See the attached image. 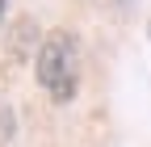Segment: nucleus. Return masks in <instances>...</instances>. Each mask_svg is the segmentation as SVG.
Here are the masks:
<instances>
[{
	"label": "nucleus",
	"mask_w": 151,
	"mask_h": 147,
	"mask_svg": "<svg viewBox=\"0 0 151 147\" xmlns=\"http://www.w3.org/2000/svg\"><path fill=\"white\" fill-rule=\"evenodd\" d=\"M34 76L46 88V97L55 105H67L80 88V46H76V34L67 30H50L42 34V42L34 50Z\"/></svg>",
	"instance_id": "obj_1"
},
{
	"label": "nucleus",
	"mask_w": 151,
	"mask_h": 147,
	"mask_svg": "<svg viewBox=\"0 0 151 147\" xmlns=\"http://www.w3.org/2000/svg\"><path fill=\"white\" fill-rule=\"evenodd\" d=\"M4 9H9V0H0V21H4Z\"/></svg>",
	"instance_id": "obj_2"
},
{
	"label": "nucleus",
	"mask_w": 151,
	"mask_h": 147,
	"mask_svg": "<svg viewBox=\"0 0 151 147\" xmlns=\"http://www.w3.org/2000/svg\"><path fill=\"white\" fill-rule=\"evenodd\" d=\"M147 34H151V30H147Z\"/></svg>",
	"instance_id": "obj_3"
}]
</instances>
